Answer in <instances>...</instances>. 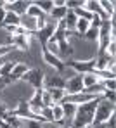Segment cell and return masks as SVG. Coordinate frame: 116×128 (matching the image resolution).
<instances>
[{"instance_id":"6da1fadb","label":"cell","mask_w":116,"mask_h":128,"mask_svg":"<svg viewBox=\"0 0 116 128\" xmlns=\"http://www.w3.org/2000/svg\"><path fill=\"white\" fill-rule=\"evenodd\" d=\"M100 97L88 100V102H83V104H78L76 107V112H74V118H73V123L71 128H90L94 123V114H95V107L99 102Z\"/></svg>"},{"instance_id":"7a4b0ae2","label":"cell","mask_w":116,"mask_h":128,"mask_svg":"<svg viewBox=\"0 0 116 128\" xmlns=\"http://www.w3.org/2000/svg\"><path fill=\"white\" fill-rule=\"evenodd\" d=\"M111 114H114V102H109L104 97H100L99 102H97V107H95L92 125H104Z\"/></svg>"},{"instance_id":"3957f363","label":"cell","mask_w":116,"mask_h":128,"mask_svg":"<svg viewBox=\"0 0 116 128\" xmlns=\"http://www.w3.org/2000/svg\"><path fill=\"white\" fill-rule=\"evenodd\" d=\"M21 80L26 82V83H30L31 86H35V90H36V88H44L45 73H44L40 68H30V69L23 74V78H21Z\"/></svg>"},{"instance_id":"277c9868","label":"cell","mask_w":116,"mask_h":128,"mask_svg":"<svg viewBox=\"0 0 116 128\" xmlns=\"http://www.w3.org/2000/svg\"><path fill=\"white\" fill-rule=\"evenodd\" d=\"M64 66H70L73 68L78 74H85V73H90L95 69V57L88 59V61H73V59H66Z\"/></svg>"},{"instance_id":"5b68a950","label":"cell","mask_w":116,"mask_h":128,"mask_svg":"<svg viewBox=\"0 0 116 128\" xmlns=\"http://www.w3.org/2000/svg\"><path fill=\"white\" fill-rule=\"evenodd\" d=\"M64 90H66V95H74V94H80L83 90V82H82V74L74 73L73 76H70L64 83Z\"/></svg>"},{"instance_id":"8992f818","label":"cell","mask_w":116,"mask_h":128,"mask_svg":"<svg viewBox=\"0 0 116 128\" xmlns=\"http://www.w3.org/2000/svg\"><path fill=\"white\" fill-rule=\"evenodd\" d=\"M42 59H44V62H45V64H48L50 68H54L57 73H62V71L66 69V66H64V61H61L57 56L50 54L47 48H42Z\"/></svg>"},{"instance_id":"52a82bcc","label":"cell","mask_w":116,"mask_h":128,"mask_svg":"<svg viewBox=\"0 0 116 128\" xmlns=\"http://www.w3.org/2000/svg\"><path fill=\"white\" fill-rule=\"evenodd\" d=\"M31 36H33V33H24V35H18V36H10V42L14 47H16V50H23V52H28L30 50V47H31Z\"/></svg>"},{"instance_id":"ba28073f","label":"cell","mask_w":116,"mask_h":128,"mask_svg":"<svg viewBox=\"0 0 116 128\" xmlns=\"http://www.w3.org/2000/svg\"><path fill=\"white\" fill-rule=\"evenodd\" d=\"M28 5H30V2H24V0H14V2H4V9H5V12H14V14H18L19 18L26 14V9H28Z\"/></svg>"},{"instance_id":"9c48e42d","label":"cell","mask_w":116,"mask_h":128,"mask_svg":"<svg viewBox=\"0 0 116 128\" xmlns=\"http://www.w3.org/2000/svg\"><path fill=\"white\" fill-rule=\"evenodd\" d=\"M56 28H57V22H56V21L52 22V24H48V22H47L45 28H42V30H38V31L35 33V35H36V38L40 40V45H42V48H45L47 42L52 38V35H54Z\"/></svg>"},{"instance_id":"30bf717a","label":"cell","mask_w":116,"mask_h":128,"mask_svg":"<svg viewBox=\"0 0 116 128\" xmlns=\"http://www.w3.org/2000/svg\"><path fill=\"white\" fill-rule=\"evenodd\" d=\"M62 111H64V121H62V126L64 128H71V123H73V118H74V112H76V104L73 102H68V100H62Z\"/></svg>"},{"instance_id":"8fae6325","label":"cell","mask_w":116,"mask_h":128,"mask_svg":"<svg viewBox=\"0 0 116 128\" xmlns=\"http://www.w3.org/2000/svg\"><path fill=\"white\" fill-rule=\"evenodd\" d=\"M42 90L44 88H36L33 92L31 99L28 100V106L31 109V112H35V114H40V111L44 109V104H42Z\"/></svg>"},{"instance_id":"7c38bea8","label":"cell","mask_w":116,"mask_h":128,"mask_svg":"<svg viewBox=\"0 0 116 128\" xmlns=\"http://www.w3.org/2000/svg\"><path fill=\"white\" fill-rule=\"evenodd\" d=\"M66 80L61 76V73L52 74V76H45L44 80V88H64Z\"/></svg>"},{"instance_id":"4fadbf2b","label":"cell","mask_w":116,"mask_h":128,"mask_svg":"<svg viewBox=\"0 0 116 128\" xmlns=\"http://www.w3.org/2000/svg\"><path fill=\"white\" fill-rule=\"evenodd\" d=\"M94 99H97V95H94V94H87V92H80V94H74V95H66L64 97V100H68V102H73V104H83V102H88V100H94Z\"/></svg>"},{"instance_id":"5bb4252c","label":"cell","mask_w":116,"mask_h":128,"mask_svg":"<svg viewBox=\"0 0 116 128\" xmlns=\"http://www.w3.org/2000/svg\"><path fill=\"white\" fill-rule=\"evenodd\" d=\"M28 69H30V66H28V64H24V62H16L9 76H10V80H12V82H18V80H21V78H23V74L28 71Z\"/></svg>"},{"instance_id":"9a60e30c","label":"cell","mask_w":116,"mask_h":128,"mask_svg":"<svg viewBox=\"0 0 116 128\" xmlns=\"http://www.w3.org/2000/svg\"><path fill=\"white\" fill-rule=\"evenodd\" d=\"M64 121V111H62V104H54L52 106V123L56 125H62Z\"/></svg>"},{"instance_id":"2e32d148","label":"cell","mask_w":116,"mask_h":128,"mask_svg":"<svg viewBox=\"0 0 116 128\" xmlns=\"http://www.w3.org/2000/svg\"><path fill=\"white\" fill-rule=\"evenodd\" d=\"M45 90H48L54 104H61L64 100V97H66V90L64 88H45Z\"/></svg>"},{"instance_id":"e0dca14e","label":"cell","mask_w":116,"mask_h":128,"mask_svg":"<svg viewBox=\"0 0 116 128\" xmlns=\"http://www.w3.org/2000/svg\"><path fill=\"white\" fill-rule=\"evenodd\" d=\"M88 28H90V21H88V19L78 18L76 26H74V33H76V35H80V36H83V35L88 31Z\"/></svg>"},{"instance_id":"ac0fdd59","label":"cell","mask_w":116,"mask_h":128,"mask_svg":"<svg viewBox=\"0 0 116 128\" xmlns=\"http://www.w3.org/2000/svg\"><path fill=\"white\" fill-rule=\"evenodd\" d=\"M2 121H5L7 125H10L12 128H21V126H23V120L18 118V116H14V114H10L9 111L5 112V116L2 118Z\"/></svg>"},{"instance_id":"d6986e66","label":"cell","mask_w":116,"mask_h":128,"mask_svg":"<svg viewBox=\"0 0 116 128\" xmlns=\"http://www.w3.org/2000/svg\"><path fill=\"white\" fill-rule=\"evenodd\" d=\"M99 4H100V7H102V10L108 14V18L109 19H114V2L113 0H99Z\"/></svg>"},{"instance_id":"ffe728a7","label":"cell","mask_w":116,"mask_h":128,"mask_svg":"<svg viewBox=\"0 0 116 128\" xmlns=\"http://www.w3.org/2000/svg\"><path fill=\"white\" fill-rule=\"evenodd\" d=\"M66 12H68L66 5H64V7H54V9L50 10V14H48V16H50V18H52L56 22H59V21H62V19H64Z\"/></svg>"},{"instance_id":"44dd1931","label":"cell","mask_w":116,"mask_h":128,"mask_svg":"<svg viewBox=\"0 0 116 128\" xmlns=\"http://www.w3.org/2000/svg\"><path fill=\"white\" fill-rule=\"evenodd\" d=\"M44 14H50V10L54 9V2L52 0H36V2H33Z\"/></svg>"},{"instance_id":"7402d4cb","label":"cell","mask_w":116,"mask_h":128,"mask_svg":"<svg viewBox=\"0 0 116 128\" xmlns=\"http://www.w3.org/2000/svg\"><path fill=\"white\" fill-rule=\"evenodd\" d=\"M82 82H83V88H88V86H92V85H95V83H99V78H97L92 71H90V73L82 74Z\"/></svg>"},{"instance_id":"603a6c76","label":"cell","mask_w":116,"mask_h":128,"mask_svg":"<svg viewBox=\"0 0 116 128\" xmlns=\"http://www.w3.org/2000/svg\"><path fill=\"white\" fill-rule=\"evenodd\" d=\"M26 16L33 18V19H38V18H42V16H47V14H44L33 2H30V5H28V9H26Z\"/></svg>"},{"instance_id":"cb8c5ba5","label":"cell","mask_w":116,"mask_h":128,"mask_svg":"<svg viewBox=\"0 0 116 128\" xmlns=\"http://www.w3.org/2000/svg\"><path fill=\"white\" fill-rule=\"evenodd\" d=\"M21 18L14 12H7L5 14V19H4V26H19Z\"/></svg>"},{"instance_id":"d4e9b609","label":"cell","mask_w":116,"mask_h":128,"mask_svg":"<svg viewBox=\"0 0 116 128\" xmlns=\"http://www.w3.org/2000/svg\"><path fill=\"white\" fill-rule=\"evenodd\" d=\"M42 104L44 107H52L54 106V102H52V97H50V94H48V90H42Z\"/></svg>"},{"instance_id":"484cf974","label":"cell","mask_w":116,"mask_h":128,"mask_svg":"<svg viewBox=\"0 0 116 128\" xmlns=\"http://www.w3.org/2000/svg\"><path fill=\"white\" fill-rule=\"evenodd\" d=\"M12 50H16V47L12 45V43H5V45H0V59L2 57H5V56H9Z\"/></svg>"},{"instance_id":"4316f807","label":"cell","mask_w":116,"mask_h":128,"mask_svg":"<svg viewBox=\"0 0 116 128\" xmlns=\"http://www.w3.org/2000/svg\"><path fill=\"white\" fill-rule=\"evenodd\" d=\"M87 40H90V42H97L99 40V30H95V28H88V31L83 35Z\"/></svg>"},{"instance_id":"83f0119b","label":"cell","mask_w":116,"mask_h":128,"mask_svg":"<svg viewBox=\"0 0 116 128\" xmlns=\"http://www.w3.org/2000/svg\"><path fill=\"white\" fill-rule=\"evenodd\" d=\"M83 2L85 0H66V9L68 10H74L78 7H83Z\"/></svg>"},{"instance_id":"f1b7e54d","label":"cell","mask_w":116,"mask_h":128,"mask_svg":"<svg viewBox=\"0 0 116 128\" xmlns=\"http://www.w3.org/2000/svg\"><path fill=\"white\" fill-rule=\"evenodd\" d=\"M40 116L44 118L45 123H52V107H44L40 111Z\"/></svg>"},{"instance_id":"f546056e","label":"cell","mask_w":116,"mask_h":128,"mask_svg":"<svg viewBox=\"0 0 116 128\" xmlns=\"http://www.w3.org/2000/svg\"><path fill=\"white\" fill-rule=\"evenodd\" d=\"M104 54H108L109 57H114V56H116V40H111V42L108 43V47H106Z\"/></svg>"},{"instance_id":"4dcf8cb0","label":"cell","mask_w":116,"mask_h":128,"mask_svg":"<svg viewBox=\"0 0 116 128\" xmlns=\"http://www.w3.org/2000/svg\"><path fill=\"white\" fill-rule=\"evenodd\" d=\"M116 80V78H114ZM114 80H100V85L104 90H114L116 88V82Z\"/></svg>"},{"instance_id":"1f68e13d","label":"cell","mask_w":116,"mask_h":128,"mask_svg":"<svg viewBox=\"0 0 116 128\" xmlns=\"http://www.w3.org/2000/svg\"><path fill=\"white\" fill-rule=\"evenodd\" d=\"M14 82L10 80V76L7 74V76H0V92L5 88V86H9V85H12Z\"/></svg>"},{"instance_id":"d6a6232c","label":"cell","mask_w":116,"mask_h":128,"mask_svg":"<svg viewBox=\"0 0 116 128\" xmlns=\"http://www.w3.org/2000/svg\"><path fill=\"white\" fill-rule=\"evenodd\" d=\"M26 128H44V123L36 120H26Z\"/></svg>"},{"instance_id":"836d02e7","label":"cell","mask_w":116,"mask_h":128,"mask_svg":"<svg viewBox=\"0 0 116 128\" xmlns=\"http://www.w3.org/2000/svg\"><path fill=\"white\" fill-rule=\"evenodd\" d=\"M5 14H7V12H5V9H4V7H0V28L4 26V19H5Z\"/></svg>"},{"instance_id":"e575fe53","label":"cell","mask_w":116,"mask_h":128,"mask_svg":"<svg viewBox=\"0 0 116 128\" xmlns=\"http://www.w3.org/2000/svg\"><path fill=\"white\" fill-rule=\"evenodd\" d=\"M54 2V7H64L66 5V0H52Z\"/></svg>"},{"instance_id":"d590c367","label":"cell","mask_w":116,"mask_h":128,"mask_svg":"<svg viewBox=\"0 0 116 128\" xmlns=\"http://www.w3.org/2000/svg\"><path fill=\"white\" fill-rule=\"evenodd\" d=\"M2 5H4V2H0V7H2Z\"/></svg>"}]
</instances>
